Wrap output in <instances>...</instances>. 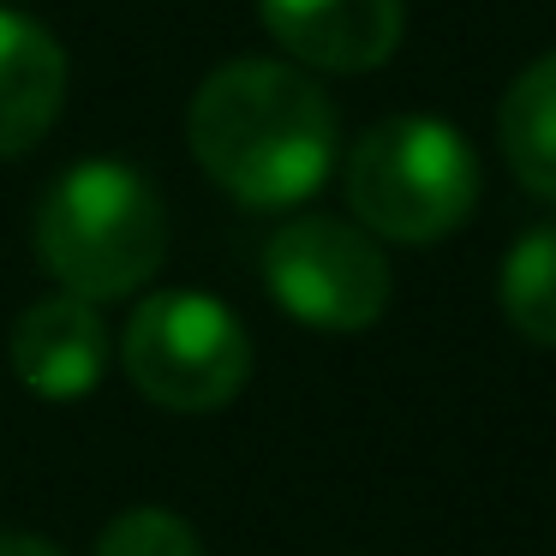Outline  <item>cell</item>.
Wrapping results in <instances>:
<instances>
[{"label": "cell", "mask_w": 556, "mask_h": 556, "mask_svg": "<svg viewBox=\"0 0 556 556\" xmlns=\"http://www.w3.org/2000/svg\"><path fill=\"white\" fill-rule=\"evenodd\" d=\"M97 556H204V544L174 508H126L102 527Z\"/></svg>", "instance_id": "8fae6325"}, {"label": "cell", "mask_w": 556, "mask_h": 556, "mask_svg": "<svg viewBox=\"0 0 556 556\" xmlns=\"http://www.w3.org/2000/svg\"><path fill=\"white\" fill-rule=\"evenodd\" d=\"M121 365L144 401L168 413H216L252 377V336L233 305L198 288L150 293L121 336Z\"/></svg>", "instance_id": "277c9868"}, {"label": "cell", "mask_w": 556, "mask_h": 556, "mask_svg": "<svg viewBox=\"0 0 556 556\" xmlns=\"http://www.w3.org/2000/svg\"><path fill=\"white\" fill-rule=\"evenodd\" d=\"M348 204L371 240L431 245L479 204V156L448 121L395 114L348 150Z\"/></svg>", "instance_id": "3957f363"}, {"label": "cell", "mask_w": 556, "mask_h": 556, "mask_svg": "<svg viewBox=\"0 0 556 556\" xmlns=\"http://www.w3.org/2000/svg\"><path fill=\"white\" fill-rule=\"evenodd\" d=\"M503 317L532 348H556V228H532L503 257Z\"/></svg>", "instance_id": "30bf717a"}, {"label": "cell", "mask_w": 556, "mask_h": 556, "mask_svg": "<svg viewBox=\"0 0 556 556\" xmlns=\"http://www.w3.org/2000/svg\"><path fill=\"white\" fill-rule=\"evenodd\" d=\"M264 288L293 324L324 336H359L389 312V257L353 222L300 216L269 233Z\"/></svg>", "instance_id": "5b68a950"}, {"label": "cell", "mask_w": 556, "mask_h": 556, "mask_svg": "<svg viewBox=\"0 0 556 556\" xmlns=\"http://www.w3.org/2000/svg\"><path fill=\"white\" fill-rule=\"evenodd\" d=\"M66 102V54L37 18L0 7V162H18L54 132Z\"/></svg>", "instance_id": "ba28073f"}, {"label": "cell", "mask_w": 556, "mask_h": 556, "mask_svg": "<svg viewBox=\"0 0 556 556\" xmlns=\"http://www.w3.org/2000/svg\"><path fill=\"white\" fill-rule=\"evenodd\" d=\"M496 132H503V156L515 168V180L532 198L556 204V54H539L508 85Z\"/></svg>", "instance_id": "9c48e42d"}, {"label": "cell", "mask_w": 556, "mask_h": 556, "mask_svg": "<svg viewBox=\"0 0 556 556\" xmlns=\"http://www.w3.org/2000/svg\"><path fill=\"white\" fill-rule=\"evenodd\" d=\"M0 556H61L49 539H30V532H0Z\"/></svg>", "instance_id": "7c38bea8"}, {"label": "cell", "mask_w": 556, "mask_h": 556, "mask_svg": "<svg viewBox=\"0 0 556 556\" xmlns=\"http://www.w3.org/2000/svg\"><path fill=\"white\" fill-rule=\"evenodd\" d=\"M13 377L42 401H85L109 371V324L78 293H49L25 305L7 336Z\"/></svg>", "instance_id": "8992f818"}, {"label": "cell", "mask_w": 556, "mask_h": 556, "mask_svg": "<svg viewBox=\"0 0 556 556\" xmlns=\"http://www.w3.org/2000/svg\"><path fill=\"white\" fill-rule=\"evenodd\" d=\"M198 168L245 210H293L329 180L341 126L305 66L228 61L186 109Z\"/></svg>", "instance_id": "6da1fadb"}, {"label": "cell", "mask_w": 556, "mask_h": 556, "mask_svg": "<svg viewBox=\"0 0 556 556\" xmlns=\"http://www.w3.org/2000/svg\"><path fill=\"white\" fill-rule=\"evenodd\" d=\"M257 18L312 73H371L401 42V0H257Z\"/></svg>", "instance_id": "52a82bcc"}, {"label": "cell", "mask_w": 556, "mask_h": 556, "mask_svg": "<svg viewBox=\"0 0 556 556\" xmlns=\"http://www.w3.org/2000/svg\"><path fill=\"white\" fill-rule=\"evenodd\" d=\"M37 257L61 293L102 305L138 293L168 257V210L162 192L132 162L90 156L54 174L37 204Z\"/></svg>", "instance_id": "7a4b0ae2"}]
</instances>
